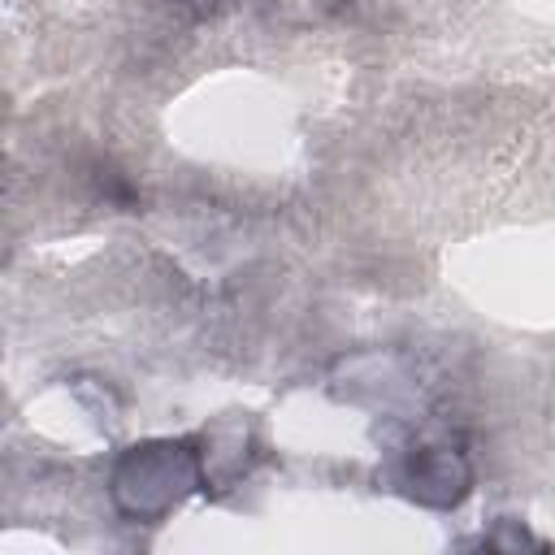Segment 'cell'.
<instances>
[{
  "label": "cell",
  "instance_id": "1",
  "mask_svg": "<svg viewBox=\"0 0 555 555\" xmlns=\"http://www.w3.org/2000/svg\"><path fill=\"white\" fill-rule=\"evenodd\" d=\"M191 481H195V464L182 442L134 447V455H126V464L117 468V499L130 512H160L178 503Z\"/></svg>",
  "mask_w": 555,
  "mask_h": 555
}]
</instances>
